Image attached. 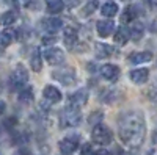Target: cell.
<instances>
[{
  "label": "cell",
  "mask_w": 157,
  "mask_h": 155,
  "mask_svg": "<svg viewBox=\"0 0 157 155\" xmlns=\"http://www.w3.org/2000/svg\"><path fill=\"white\" fill-rule=\"evenodd\" d=\"M120 138L130 147H140L145 139V119L140 113H126L120 118Z\"/></svg>",
  "instance_id": "cell-1"
},
{
  "label": "cell",
  "mask_w": 157,
  "mask_h": 155,
  "mask_svg": "<svg viewBox=\"0 0 157 155\" xmlns=\"http://www.w3.org/2000/svg\"><path fill=\"white\" fill-rule=\"evenodd\" d=\"M80 121H82L80 108L71 105V103L60 114V124H61L63 128H66V127H77L78 124H80Z\"/></svg>",
  "instance_id": "cell-2"
},
{
  "label": "cell",
  "mask_w": 157,
  "mask_h": 155,
  "mask_svg": "<svg viewBox=\"0 0 157 155\" xmlns=\"http://www.w3.org/2000/svg\"><path fill=\"white\" fill-rule=\"evenodd\" d=\"M27 80H29V72L22 64H19V66H16V69L11 72L8 85L11 88V91H21L24 88V85L27 83Z\"/></svg>",
  "instance_id": "cell-3"
},
{
  "label": "cell",
  "mask_w": 157,
  "mask_h": 155,
  "mask_svg": "<svg viewBox=\"0 0 157 155\" xmlns=\"http://www.w3.org/2000/svg\"><path fill=\"white\" fill-rule=\"evenodd\" d=\"M91 138H93L94 143L101 144V146H107L112 143L113 139V133L110 128H107L105 125H94V128L91 130Z\"/></svg>",
  "instance_id": "cell-4"
},
{
  "label": "cell",
  "mask_w": 157,
  "mask_h": 155,
  "mask_svg": "<svg viewBox=\"0 0 157 155\" xmlns=\"http://www.w3.org/2000/svg\"><path fill=\"white\" fill-rule=\"evenodd\" d=\"M78 144H80V136L78 135H68L64 136L61 141H60V150L64 153V155H69L72 152H75V149L78 147Z\"/></svg>",
  "instance_id": "cell-5"
},
{
  "label": "cell",
  "mask_w": 157,
  "mask_h": 155,
  "mask_svg": "<svg viewBox=\"0 0 157 155\" xmlns=\"http://www.w3.org/2000/svg\"><path fill=\"white\" fill-rule=\"evenodd\" d=\"M44 58L49 64H52V66H60V64L64 63V60H66V57H64V52L61 49H57V47H49L46 49L44 52Z\"/></svg>",
  "instance_id": "cell-6"
},
{
  "label": "cell",
  "mask_w": 157,
  "mask_h": 155,
  "mask_svg": "<svg viewBox=\"0 0 157 155\" xmlns=\"http://www.w3.org/2000/svg\"><path fill=\"white\" fill-rule=\"evenodd\" d=\"M52 77L63 85H74L75 83V72L72 69H58L52 72Z\"/></svg>",
  "instance_id": "cell-7"
},
{
  "label": "cell",
  "mask_w": 157,
  "mask_h": 155,
  "mask_svg": "<svg viewBox=\"0 0 157 155\" xmlns=\"http://www.w3.org/2000/svg\"><path fill=\"white\" fill-rule=\"evenodd\" d=\"M101 75L109 82H116L118 77H120V68L115 66V64H104L101 68Z\"/></svg>",
  "instance_id": "cell-8"
},
{
  "label": "cell",
  "mask_w": 157,
  "mask_h": 155,
  "mask_svg": "<svg viewBox=\"0 0 157 155\" xmlns=\"http://www.w3.org/2000/svg\"><path fill=\"white\" fill-rule=\"evenodd\" d=\"M96 30H98V33H99L101 38H107V36H110L115 31V22L110 20V19L99 20L96 24Z\"/></svg>",
  "instance_id": "cell-9"
},
{
  "label": "cell",
  "mask_w": 157,
  "mask_h": 155,
  "mask_svg": "<svg viewBox=\"0 0 157 155\" xmlns=\"http://www.w3.org/2000/svg\"><path fill=\"white\" fill-rule=\"evenodd\" d=\"M43 96L46 100H49L50 103H55V102H60L61 100V91L58 88L55 86H52V85H46L44 89H43Z\"/></svg>",
  "instance_id": "cell-10"
},
{
  "label": "cell",
  "mask_w": 157,
  "mask_h": 155,
  "mask_svg": "<svg viewBox=\"0 0 157 155\" xmlns=\"http://www.w3.org/2000/svg\"><path fill=\"white\" fill-rule=\"evenodd\" d=\"M43 25H44V30L50 35L57 33L58 30H61L63 27V20L60 17H49V19H44L43 20Z\"/></svg>",
  "instance_id": "cell-11"
},
{
  "label": "cell",
  "mask_w": 157,
  "mask_h": 155,
  "mask_svg": "<svg viewBox=\"0 0 157 155\" xmlns=\"http://www.w3.org/2000/svg\"><path fill=\"white\" fill-rule=\"evenodd\" d=\"M152 60L151 52H134L127 57V61L130 64H141V63H148Z\"/></svg>",
  "instance_id": "cell-12"
},
{
  "label": "cell",
  "mask_w": 157,
  "mask_h": 155,
  "mask_svg": "<svg viewBox=\"0 0 157 155\" xmlns=\"http://www.w3.org/2000/svg\"><path fill=\"white\" fill-rule=\"evenodd\" d=\"M129 77H130V80H132L134 83L143 85V83H146V80H148L149 71L145 69V68H141V69H134V71L129 72Z\"/></svg>",
  "instance_id": "cell-13"
},
{
  "label": "cell",
  "mask_w": 157,
  "mask_h": 155,
  "mask_svg": "<svg viewBox=\"0 0 157 155\" xmlns=\"http://www.w3.org/2000/svg\"><path fill=\"white\" fill-rule=\"evenodd\" d=\"M69 102H71V105H74V107L85 105V103L88 102V91L86 89H78V91H75L74 94L69 96Z\"/></svg>",
  "instance_id": "cell-14"
},
{
  "label": "cell",
  "mask_w": 157,
  "mask_h": 155,
  "mask_svg": "<svg viewBox=\"0 0 157 155\" xmlns=\"http://www.w3.org/2000/svg\"><path fill=\"white\" fill-rule=\"evenodd\" d=\"M16 39V31L11 30V28H6L0 33V47H8L13 44V41Z\"/></svg>",
  "instance_id": "cell-15"
},
{
  "label": "cell",
  "mask_w": 157,
  "mask_h": 155,
  "mask_svg": "<svg viewBox=\"0 0 157 155\" xmlns=\"http://www.w3.org/2000/svg\"><path fill=\"white\" fill-rule=\"evenodd\" d=\"M64 44H66L69 49H75V44H77V30L74 27L64 28Z\"/></svg>",
  "instance_id": "cell-16"
},
{
  "label": "cell",
  "mask_w": 157,
  "mask_h": 155,
  "mask_svg": "<svg viewBox=\"0 0 157 155\" xmlns=\"http://www.w3.org/2000/svg\"><path fill=\"white\" fill-rule=\"evenodd\" d=\"M137 14H138V9H137V6H134V5H129V6H126V8H124L123 14H121V22H123V24L134 22V20H135V17H137Z\"/></svg>",
  "instance_id": "cell-17"
},
{
  "label": "cell",
  "mask_w": 157,
  "mask_h": 155,
  "mask_svg": "<svg viewBox=\"0 0 157 155\" xmlns=\"http://www.w3.org/2000/svg\"><path fill=\"white\" fill-rule=\"evenodd\" d=\"M94 50H96L98 58H109L113 54V47L109 46V44H104V42H96Z\"/></svg>",
  "instance_id": "cell-18"
},
{
  "label": "cell",
  "mask_w": 157,
  "mask_h": 155,
  "mask_svg": "<svg viewBox=\"0 0 157 155\" xmlns=\"http://www.w3.org/2000/svg\"><path fill=\"white\" fill-rule=\"evenodd\" d=\"M129 33H130V39L140 41L143 38V35H145V25H143L141 22H134L130 30H129Z\"/></svg>",
  "instance_id": "cell-19"
},
{
  "label": "cell",
  "mask_w": 157,
  "mask_h": 155,
  "mask_svg": "<svg viewBox=\"0 0 157 155\" xmlns=\"http://www.w3.org/2000/svg\"><path fill=\"white\" fill-rule=\"evenodd\" d=\"M30 66L35 72H39L43 69V57H41V52H39V49H35L33 54L30 57Z\"/></svg>",
  "instance_id": "cell-20"
},
{
  "label": "cell",
  "mask_w": 157,
  "mask_h": 155,
  "mask_svg": "<svg viewBox=\"0 0 157 155\" xmlns=\"http://www.w3.org/2000/svg\"><path fill=\"white\" fill-rule=\"evenodd\" d=\"M129 39H130V33H129V30L126 27H120L116 30V33H115V42L116 44L124 46Z\"/></svg>",
  "instance_id": "cell-21"
},
{
  "label": "cell",
  "mask_w": 157,
  "mask_h": 155,
  "mask_svg": "<svg viewBox=\"0 0 157 155\" xmlns=\"http://www.w3.org/2000/svg\"><path fill=\"white\" fill-rule=\"evenodd\" d=\"M17 99H19V102H21V103H30V102H33V99H35L33 88H30V86H27V88H22L21 91H19Z\"/></svg>",
  "instance_id": "cell-22"
},
{
  "label": "cell",
  "mask_w": 157,
  "mask_h": 155,
  "mask_svg": "<svg viewBox=\"0 0 157 155\" xmlns=\"http://www.w3.org/2000/svg\"><path fill=\"white\" fill-rule=\"evenodd\" d=\"M17 20V13L14 9H10V11H5L2 16H0V22H2L5 27H10Z\"/></svg>",
  "instance_id": "cell-23"
},
{
  "label": "cell",
  "mask_w": 157,
  "mask_h": 155,
  "mask_svg": "<svg viewBox=\"0 0 157 155\" xmlns=\"http://www.w3.org/2000/svg\"><path fill=\"white\" fill-rule=\"evenodd\" d=\"M101 13H102V16H105V17H113V16L118 14V5L115 2H107V3L102 5Z\"/></svg>",
  "instance_id": "cell-24"
},
{
  "label": "cell",
  "mask_w": 157,
  "mask_h": 155,
  "mask_svg": "<svg viewBox=\"0 0 157 155\" xmlns=\"http://www.w3.org/2000/svg\"><path fill=\"white\" fill-rule=\"evenodd\" d=\"M64 8V2L63 0H47V11L50 14H58Z\"/></svg>",
  "instance_id": "cell-25"
},
{
  "label": "cell",
  "mask_w": 157,
  "mask_h": 155,
  "mask_svg": "<svg viewBox=\"0 0 157 155\" xmlns=\"http://www.w3.org/2000/svg\"><path fill=\"white\" fill-rule=\"evenodd\" d=\"M98 5H99V0H86L85 5H83L82 14H83V16H91V14H93V13L98 9Z\"/></svg>",
  "instance_id": "cell-26"
},
{
  "label": "cell",
  "mask_w": 157,
  "mask_h": 155,
  "mask_svg": "<svg viewBox=\"0 0 157 155\" xmlns=\"http://www.w3.org/2000/svg\"><path fill=\"white\" fill-rule=\"evenodd\" d=\"M102 118H104L102 111H93V113L90 114V118H88V122L91 125H99V122L102 121Z\"/></svg>",
  "instance_id": "cell-27"
},
{
  "label": "cell",
  "mask_w": 157,
  "mask_h": 155,
  "mask_svg": "<svg viewBox=\"0 0 157 155\" xmlns=\"http://www.w3.org/2000/svg\"><path fill=\"white\" fill-rule=\"evenodd\" d=\"M17 125V119L14 118V116H10V118H6L3 121V127L6 128V130H11V128H14Z\"/></svg>",
  "instance_id": "cell-28"
},
{
  "label": "cell",
  "mask_w": 157,
  "mask_h": 155,
  "mask_svg": "<svg viewBox=\"0 0 157 155\" xmlns=\"http://www.w3.org/2000/svg\"><path fill=\"white\" fill-rule=\"evenodd\" d=\"M91 153H93V149H91V144H83L80 155H91Z\"/></svg>",
  "instance_id": "cell-29"
},
{
  "label": "cell",
  "mask_w": 157,
  "mask_h": 155,
  "mask_svg": "<svg viewBox=\"0 0 157 155\" xmlns=\"http://www.w3.org/2000/svg\"><path fill=\"white\" fill-rule=\"evenodd\" d=\"M57 39H55V36L54 35H49V36H44L43 38V44H54Z\"/></svg>",
  "instance_id": "cell-30"
},
{
  "label": "cell",
  "mask_w": 157,
  "mask_h": 155,
  "mask_svg": "<svg viewBox=\"0 0 157 155\" xmlns=\"http://www.w3.org/2000/svg\"><path fill=\"white\" fill-rule=\"evenodd\" d=\"M14 155H32V152H30V149H27V147H21V149H17V152H16Z\"/></svg>",
  "instance_id": "cell-31"
},
{
  "label": "cell",
  "mask_w": 157,
  "mask_h": 155,
  "mask_svg": "<svg viewBox=\"0 0 157 155\" xmlns=\"http://www.w3.org/2000/svg\"><path fill=\"white\" fill-rule=\"evenodd\" d=\"M91 155H109V152L105 149H99V150H93Z\"/></svg>",
  "instance_id": "cell-32"
},
{
  "label": "cell",
  "mask_w": 157,
  "mask_h": 155,
  "mask_svg": "<svg viewBox=\"0 0 157 155\" xmlns=\"http://www.w3.org/2000/svg\"><path fill=\"white\" fill-rule=\"evenodd\" d=\"M5 110H6V103H5L3 100H0V116L5 113Z\"/></svg>",
  "instance_id": "cell-33"
},
{
  "label": "cell",
  "mask_w": 157,
  "mask_h": 155,
  "mask_svg": "<svg viewBox=\"0 0 157 155\" xmlns=\"http://www.w3.org/2000/svg\"><path fill=\"white\" fill-rule=\"evenodd\" d=\"M66 3H68V6L74 8V6H77V5H78V0H66Z\"/></svg>",
  "instance_id": "cell-34"
},
{
  "label": "cell",
  "mask_w": 157,
  "mask_h": 155,
  "mask_svg": "<svg viewBox=\"0 0 157 155\" xmlns=\"http://www.w3.org/2000/svg\"><path fill=\"white\" fill-rule=\"evenodd\" d=\"M109 155H124V152H123V150H121L120 147H116V149H115V150H113L112 153H109Z\"/></svg>",
  "instance_id": "cell-35"
},
{
  "label": "cell",
  "mask_w": 157,
  "mask_h": 155,
  "mask_svg": "<svg viewBox=\"0 0 157 155\" xmlns=\"http://www.w3.org/2000/svg\"><path fill=\"white\" fill-rule=\"evenodd\" d=\"M152 141H154V143L157 144V130H155V132L152 133Z\"/></svg>",
  "instance_id": "cell-36"
}]
</instances>
